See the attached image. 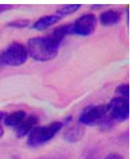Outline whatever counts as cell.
Segmentation results:
<instances>
[{
    "label": "cell",
    "instance_id": "10",
    "mask_svg": "<svg viewBox=\"0 0 136 159\" xmlns=\"http://www.w3.org/2000/svg\"><path fill=\"white\" fill-rule=\"evenodd\" d=\"M26 117H27L26 111H15V112H12V113L6 115L3 123H4L6 125H8V127H16V125L20 124Z\"/></svg>",
    "mask_w": 136,
    "mask_h": 159
},
{
    "label": "cell",
    "instance_id": "12",
    "mask_svg": "<svg viewBox=\"0 0 136 159\" xmlns=\"http://www.w3.org/2000/svg\"><path fill=\"white\" fill-rule=\"evenodd\" d=\"M73 34V29H71V25H65V26H59L58 29H55L53 33L50 34V38L55 41L58 45H61V42L63 41V38L66 35Z\"/></svg>",
    "mask_w": 136,
    "mask_h": 159
},
{
    "label": "cell",
    "instance_id": "5",
    "mask_svg": "<svg viewBox=\"0 0 136 159\" xmlns=\"http://www.w3.org/2000/svg\"><path fill=\"white\" fill-rule=\"evenodd\" d=\"M108 107V113H111L112 119L119 121H124L129 117V101L124 97H115L109 101Z\"/></svg>",
    "mask_w": 136,
    "mask_h": 159
},
{
    "label": "cell",
    "instance_id": "18",
    "mask_svg": "<svg viewBox=\"0 0 136 159\" xmlns=\"http://www.w3.org/2000/svg\"><path fill=\"white\" fill-rule=\"evenodd\" d=\"M6 8V7H3V6H0V11H2V10H4Z\"/></svg>",
    "mask_w": 136,
    "mask_h": 159
},
{
    "label": "cell",
    "instance_id": "8",
    "mask_svg": "<svg viewBox=\"0 0 136 159\" xmlns=\"http://www.w3.org/2000/svg\"><path fill=\"white\" fill-rule=\"evenodd\" d=\"M61 20V16H58L57 14L55 15H46V16H42L39 18L37 22L33 25V29L34 30H38V31H43L46 29H49L53 25H57V23Z\"/></svg>",
    "mask_w": 136,
    "mask_h": 159
},
{
    "label": "cell",
    "instance_id": "4",
    "mask_svg": "<svg viewBox=\"0 0 136 159\" xmlns=\"http://www.w3.org/2000/svg\"><path fill=\"white\" fill-rule=\"evenodd\" d=\"M108 113V107L105 104L102 105H94V107H88L81 112L78 119V123L81 125H94L104 120V117Z\"/></svg>",
    "mask_w": 136,
    "mask_h": 159
},
{
    "label": "cell",
    "instance_id": "2",
    "mask_svg": "<svg viewBox=\"0 0 136 159\" xmlns=\"http://www.w3.org/2000/svg\"><path fill=\"white\" fill-rule=\"evenodd\" d=\"M62 127H63L62 121H53L47 125L35 127V128L29 134L27 144L30 147H37V146H41L43 143L51 140V139L62 129Z\"/></svg>",
    "mask_w": 136,
    "mask_h": 159
},
{
    "label": "cell",
    "instance_id": "17",
    "mask_svg": "<svg viewBox=\"0 0 136 159\" xmlns=\"http://www.w3.org/2000/svg\"><path fill=\"white\" fill-rule=\"evenodd\" d=\"M4 117H6V113L0 112V136L4 134V129H3V127H2V123H3V120H4Z\"/></svg>",
    "mask_w": 136,
    "mask_h": 159
},
{
    "label": "cell",
    "instance_id": "15",
    "mask_svg": "<svg viewBox=\"0 0 136 159\" xmlns=\"http://www.w3.org/2000/svg\"><path fill=\"white\" fill-rule=\"evenodd\" d=\"M116 94H117L119 97L128 98V94H129V85H128V84L119 85L117 89H116Z\"/></svg>",
    "mask_w": 136,
    "mask_h": 159
},
{
    "label": "cell",
    "instance_id": "1",
    "mask_svg": "<svg viewBox=\"0 0 136 159\" xmlns=\"http://www.w3.org/2000/svg\"><path fill=\"white\" fill-rule=\"evenodd\" d=\"M27 53L31 58H34L35 61H51L57 57L59 51V45L55 41L49 37H37L31 38L27 42Z\"/></svg>",
    "mask_w": 136,
    "mask_h": 159
},
{
    "label": "cell",
    "instance_id": "6",
    "mask_svg": "<svg viewBox=\"0 0 136 159\" xmlns=\"http://www.w3.org/2000/svg\"><path fill=\"white\" fill-rule=\"evenodd\" d=\"M96 25H97V20H96L94 15L85 14L82 16H79L71 25V29H73V34L81 35V37H88L96 30Z\"/></svg>",
    "mask_w": 136,
    "mask_h": 159
},
{
    "label": "cell",
    "instance_id": "7",
    "mask_svg": "<svg viewBox=\"0 0 136 159\" xmlns=\"http://www.w3.org/2000/svg\"><path fill=\"white\" fill-rule=\"evenodd\" d=\"M38 124V117L31 115V116H27L25 120H23L20 124L16 125V136L18 138H23L26 135H29L31 131H33Z\"/></svg>",
    "mask_w": 136,
    "mask_h": 159
},
{
    "label": "cell",
    "instance_id": "14",
    "mask_svg": "<svg viewBox=\"0 0 136 159\" xmlns=\"http://www.w3.org/2000/svg\"><path fill=\"white\" fill-rule=\"evenodd\" d=\"M30 25V20L29 19H19V20H12V22H10L8 27H15V29H25V27H27Z\"/></svg>",
    "mask_w": 136,
    "mask_h": 159
},
{
    "label": "cell",
    "instance_id": "11",
    "mask_svg": "<svg viewBox=\"0 0 136 159\" xmlns=\"http://www.w3.org/2000/svg\"><path fill=\"white\" fill-rule=\"evenodd\" d=\"M84 128H82V125L79 124H74V125H71L70 128H67L66 129V132L65 135H63V138L66 139V140H69V142H78L79 139H81L84 136Z\"/></svg>",
    "mask_w": 136,
    "mask_h": 159
},
{
    "label": "cell",
    "instance_id": "16",
    "mask_svg": "<svg viewBox=\"0 0 136 159\" xmlns=\"http://www.w3.org/2000/svg\"><path fill=\"white\" fill-rule=\"evenodd\" d=\"M105 159H124V158L117 152H112V154H108L105 157Z\"/></svg>",
    "mask_w": 136,
    "mask_h": 159
},
{
    "label": "cell",
    "instance_id": "3",
    "mask_svg": "<svg viewBox=\"0 0 136 159\" xmlns=\"http://www.w3.org/2000/svg\"><path fill=\"white\" fill-rule=\"evenodd\" d=\"M27 58H29V53H27L26 46L19 42H15L11 43L2 53L0 62L7 66H20L27 61Z\"/></svg>",
    "mask_w": 136,
    "mask_h": 159
},
{
    "label": "cell",
    "instance_id": "9",
    "mask_svg": "<svg viewBox=\"0 0 136 159\" xmlns=\"http://www.w3.org/2000/svg\"><path fill=\"white\" fill-rule=\"evenodd\" d=\"M100 23L102 26H113L121 20V12L120 11H115V10H108L105 12L100 14L98 18Z\"/></svg>",
    "mask_w": 136,
    "mask_h": 159
},
{
    "label": "cell",
    "instance_id": "13",
    "mask_svg": "<svg viewBox=\"0 0 136 159\" xmlns=\"http://www.w3.org/2000/svg\"><path fill=\"white\" fill-rule=\"evenodd\" d=\"M81 8V4H63L58 8L57 15L58 16H66V15H70L75 12L77 10Z\"/></svg>",
    "mask_w": 136,
    "mask_h": 159
}]
</instances>
